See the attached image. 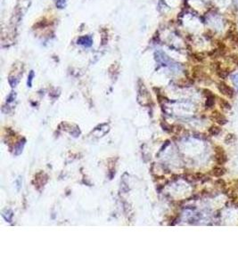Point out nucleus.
Listing matches in <instances>:
<instances>
[{
	"instance_id": "1",
	"label": "nucleus",
	"mask_w": 238,
	"mask_h": 267,
	"mask_svg": "<svg viewBox=\"0 0 238 267\" xmlns=\"http://www.w3.org/2000/svg\"><path fill=\"white\" fill-rule=\"evenodd\" d=\"M215 160L219 165H224L227 161V157L224 149L220 146L215 147Z\"/></svg>"
},
{
	"instance_id": "2",
	"label": "nucleus",
	"mask_w": 238,
	"mask_h": 267,
	"mask_svg": "<svg viewBox=\"0 0 238 267\" xmlns=\"http://www.w3.org/2000/svg\"><path fill=\"white\" fill-rule=\"evenodd\" d=\"M218 88L219 90V92L223 94V95H226V97L228 98H232L234 94V92L233 90L232 87H230L228 85H226L225 82L221 81L219 83V86H218Z\"/></svg>"
},
{
	"instance_id": "3",
	"label": "nucleus",
	"mask_w": 238,
	"mask_h": 267,
	"mask_svg": "<svg viewBox=\"0 0 238 267\" xmlns=\"http://www.w3.org/2000/svg\"><path fill=\"white\" fill-rule=\"evenodd\" d=\"M211 120H213L216 123H218L220 126L225 125L227 122V120L226 119V117L223 115L221 112H219V110L212 111L211 115Z\"/></svg>"
},
{
	"instance_id": "4",
	"label": "nucleus",
	"mask_w": 238,
	"mask_h": 267,
	"mask_svg": "<svg viewBox=\"0 0 238 267\" xmlns=\"http://www.w3.org/2000/svg\"><path fill=\"white\" fill-rule=\"evenodd\" d=\"M78 44L84 46L86 47H89L92 46V39L88 36H84V37H81L78 39Z\"/></svg>"
},
{
	"instance_id": "5",
	"label": "nucleus",
	"mask_w": 238,
	"mask_h": 267,
	"mask_svg": "<svg viewBox=\"0 0 238 267\" xmlns=\"http://www.w3.org/2000/svg\"><path fill=\"white\" fill-rule=\"evenodd\" d=\"M226 174V169L221 167H215L211 170V175L215 177H221Z\"/></svg>"
},
{
	"instance_id": "6",
	"label": "nucleus",
	"mask_w": 238,
	"mask_h": 267,
	"mask_svg": "<svg viewBox=\"0 0 238 267\" xmlns=\"http://www.w3.org/2000/svg\"><path fill=\"white\" fill-rule=\"evenodd\" d=\"M208 132H209V134L211 135H218L220 134L221 128H220V127H219V126H211V127L209 128Z\"/></svg>"
},
{
	"instance_id": "7",
	"label": "nucleus",
	"mask_w": 238,
	"mask_h": 267,
	"mask_svg": "<svg viewBox=\"0 0 238 267\" xmlns=\"http://www.w3.org/2000/svg\"><path fill=\"white\" fill-rule=\"evenodd\" d=\"M219 105L222 109H226V110H230L231 109V105L229 104V102L225 100V99H222V98H219Z\"/></svg>"
},
{
	"instance_id": "8",
	"label": "nucleus",
	"mask_w": 238,
	"mask_h": 267,
	"mask_svg": "<svg viewBox=\"0 0 238 267\" xmlns=\"http://www.w3.org/2000/svg\"><path fill=\"white\" fill-rule=\"evenodd\" d=\"M234 140H235V135H234V134H228V135L226 136V138H225V142H226V144H228V143L233 142Z\"/></svg>"
},
{
	"instance_id": "9",
	"label": "nucleus",
	"mask_w": 238,
	"mask_h": 267,
	"mask_svg": "<svg viewBox=\"0 0 238 267\" xmlns=\"http://www.w3.org/2000/svg\"><path fill=\"white\" fill-rule=\"evenodd\" d=\"M215 185H217V186H219L220 188H225L226 186V183L225 182V180L219 178V179H218V180L215 181Z\"/></svg>"
},
{
	"instance_id": "10",
	"label": "nucleus",
	"mask_w": 238,
	"mask_h": 267,
	"mask_svg": "<svg viewBox=\"0 0 238 267\" xmlns=\"http://www.w3.org/2000/svg\"><path fill=\"white\" fill-rule=\"evenodd\" d=\"M215 96L213 95V96H211V97H208V100H207V102H206V106L207 107H209V108H211V107H212L213 105H214V103H215Z\"/></svg>"
},
{
	"instance_id": "11",
	"label": "nucleus",
	"mask_w": 238,
	"mask_h": 267,
	"mask_svg": "<svg viewBox=\"0 0 238 267\" xmlns=\"http://www.w3.org/2000/svg\"><path fill=\"white\" fill-rule=\"evenodd\" d=\"M56 6H57L59 8H63V7L65 6V0H57Z\"/></svg>"
},
{
	"instance_id": "12",
	"label": "nucleus",
	"mask_w": 238,
	"mask_h": 267,
	"mask_svg": "<svg viewBox=\"0 0 238 267\" xmlns=\"http://www.w3.org/2000/svg\"><path fill=\"white\" fill-rule=\"evenodd\" d=\"M203 92H204V94L207 96V98L214 95V94H212V92H211V91H210V90H208V89H204V90H203Z\"/></svg>"
},
{
	"instance_id": "13",
	"label": "nucleus",
	"mask_w": 238,
	"mask_h": 267,
	"mask_svg": "<svg viewBox=\"0 0 238 267\" xmlns=\"http://www.w3.org/2000/svg\"><path fill=\"white\" fill-rule=\"evenodd\" d=\"M232 56H233L232 59H233L234 62L236 63V64L238 65V55H237V54H234V55H232Z\"/></svg>"
},
{
	"instance_id": "14",
	"label": "nucleus",
	"mask_w": 238,
	"mask_h": 267,
	"mask_svg": "<svg viewBox=\"0 0 238 267\" xmlns=\"http://www.w3.org/2000/svg\"><path fill=\"white\" fill-rule=\"evenodd\" d=\"M234 183H235V188H236V190H238V180H234Z\"/></svg>"
}]
</instances>
